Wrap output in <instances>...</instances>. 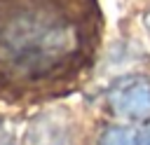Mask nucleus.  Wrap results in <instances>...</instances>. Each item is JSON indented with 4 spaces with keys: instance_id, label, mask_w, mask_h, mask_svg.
<instances>
[{
    "instance_id": "3",
    "label": "nucleus",
    "mask_w": 150,
    "mask_h": 145,
    "mask_svg": "<svg viewBox=\"0 0 150 145\" xmlns=\"http://www.w3.org/2000/svg\"><path fill=\"white\" fill-rule=\"evenodd\" d=\"M26 145H75V131L66 115H40L26 131Z\"/></svg>"
},
{
    "instance_id": "1",
    "label": "nucleus",
    "mask_w": 150,
    "mask_h": 145,
    "mask_svg": "<svg viewBox=\"0 0 150 145\" xmlns=\"http://www.w3.org/2000/svg\"><path fill=\"white\" fill-rule=\"evenodd\" d=\"M98 40L96 0H0V94L68 89L94 63Z\"/></svg>"
},
{
    "instance_id": "2",
    "label": "nucleus",
    "mask_w": 150,
    "mask_h": 145,
    "mask_svg": "<svg viewBox=\"0 0 150 145\" xmlns=\"http://www.w3.org/2000/svg\"><path fill=\"white\" fill-rule=\"evenodd\" d=\"M110 108L127 119L150 117V77L129 75L110 89Z\"/></svg>"
},
{
    "instance_id": "5",
    "label": "nucleus",
    "mask_w": 150,
    "mask_h": 145,
    "mask_svg": "<svg viewBox=\"0 0 150 145\" xmlns=\"http://www.w3.org/2000/svg\"><path fill=\"white\" fill-rule=\"evenodd\" d=\"M138 145H150V124L141 131V136H138Z\"/></svg>"
},
{
    "instance_id": "4",
    "label": "nucleus",
    "mask_w": 150,
    "mask_h": 145,
    "mask_svg": "<svg viewBox=\"0 0 150 145\" xmlns=\"http://www.w3.org/2000/svg\"><path fill=\"white\" fill-rule=\"evenodd\" d=\"M98 145H138V138L127 126H110L103 131Z\"/></svg>"
},
{
    "instance_id": "6",
    "label": "nucleus",
    "mask_w": 150,
    "mask_h": 145,
    "mask_svg": "<svg viewBox=\"0 0 150 145\" xmlns=\"http://www.w3.org/2000/svg\"><path fill=\"white\" fill-rule=\"evenodd\" d=\"M145 28H148V33H150V14L145 16Z\"/></svg>"
}]
</instances>
